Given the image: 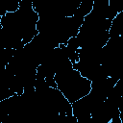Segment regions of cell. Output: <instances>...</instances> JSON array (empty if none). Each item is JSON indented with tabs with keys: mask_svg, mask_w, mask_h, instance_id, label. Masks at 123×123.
I'll return each mask as SVG.
<instances>
[{
	"mask_svg": "<svg viewBox=\"0 0 123 123\" xmlns=\"http://www.w3.org/2000/svg\"><path fill=\"white\" fill-rule=\"evenodd\" d=\"M55 81L57 88L71 104L86 96L91 90V82L73 68L56 73Z\"/></svg>",
	"mask_w": 123,
	"mask_h": 123,
	"instance_id": "1",
	"label": "cell"
},
{
	"mask_svg": "<svg viewBox=\"0 0 123 123\" xmlns=\"http://www.w3.org/2000/svg\"><path fill=\"white\" fill-rule=\"evenodd\" d=\"M95 108V104L87 94L86 96L72 103V113L78 119V122L81 123L91 118V113Z\"/></svg>",
	"mask_w": 123,
	"mask_h": 123,
	"instance_id": "2",
	"label": "cell"
},
{
	"mask_svg": "<svg viewBox=\"0 0 123 123\" xmlns=\"http://www.w3.org/2000/svg\"><path fill=\"white\" fill-rule=\"evenodd\" d=\"M123 36V12H119L111 21L110 29V38L119 37Z\"/></svg>",
	"mask_w": 123,
	"mask_h": 123,
	"instance_id": "3",
	"label": "cell"
},
{
	"mask_svg": "<svg viewBox=\"0 0 123 123\" xmlns=\"http://www.w3.org/2000/svg\"><path fill=\"white\" fill-rule=\"evenodd\" d=\"M93 3H94V0H84V1H81V4L78 8V11L75 14H78L82 17H86V15H88L91 12H92V9H93Z\"/></svg>",
	"mask_w": 123,
	"mask_h": 123,
	"instance_id": "4",
	"label": "cell"
},
{
	"mask_svg": "<svg viewBox=\"0 0 123 123\" xmlns=\"http://www.w3.org/2000/svg\"><path fill=\"white\" fill-rule=\"evenodd\" d=\"M110 5L114 8L117 12H123V0H109Z\"/></svg>",
	"mask_w": 123,
	"mask_h": 123,
	"instance_id": "5",
	"label": "cell"
},
{
	"mask_svg": "<svg viewBox=\"0 0 123 123\" xmlns=\"http://www.w3.org/2000/svg\"><path fill=\"white\" fill-rule=\"evenodd\" d=\"M118 109H119V112H120V119H121V121L123 122V96L121 97V100H120Z\"/></svg>",
	"mask_w": 123,
	"mask_h": 123,
	"instance_id": "6",
	"label": "cell"
},
{
	"mask_svg": "<svg viewBox=\"0 0 123 123\" xmlns=\"http://www.w3.org/2000/svg\"><path fill=\"white\" fill-rule=\"evenodd\" d=\"M81 123H95V122L93 121L92 118H89V119H87V120H86V121H84V122H81Z\"/></svg>",
	"mask_w": 123,
	"mask_h": 123,
	"instance_id": "7",
	"label": "cell"
}]
</instances>
